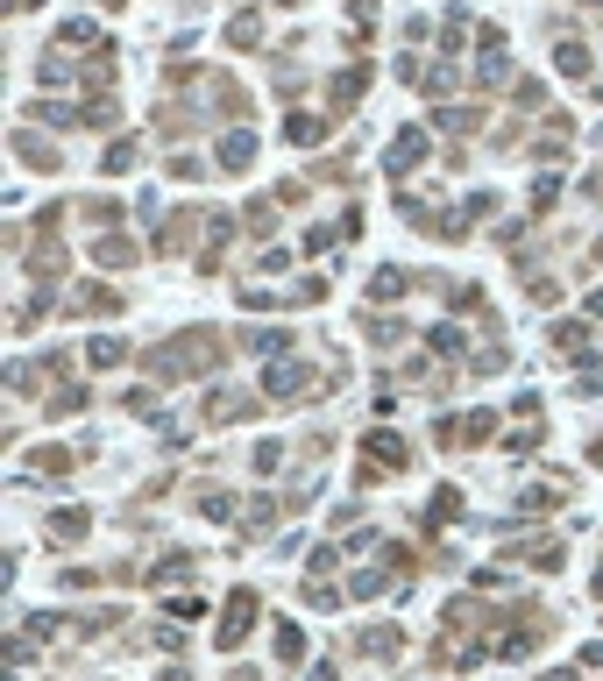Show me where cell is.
Instances as JSON below:
<instances>
[{
	"label": "cell",
	"mask_w": 603,
	"mask_h": 681,
	"mask_svg": "<svg viewBox=\"0 0 603 681\" xmlns=\"http://www.w3.org/2000/svg\"><path fill=\"white\" fill-rule=\"evenodd\" d=\"M220 362H228V334L220 327H185L178 341L164 348H142V369L164 376V384H185V376H213Z\"/></svg>",
	"instance_id": "cell-1"
},
{
	"label": "cell",
	"mask_w": 603,
	"mask_h": 681,
	"mask_svg": "<svg viewBox=\"0 0 603 681\" xmlns=\"http://www.w3.org/2000/svg\"><path fill=\"white\" fill-rule=\"evenodd\" d=\"M341 376H348V369H341ZM341 376H334V369L320 376L313 362H291V355H277V362L263 369V398H270V405H306V391H334Z\"/></svg>",
	"instance_id": "cell-2"
},
{
	"label": "cell",
	"mask_w": 603,
	"mask_h": 681,
	"mask_svg": "<svg viewBox=\"0 0 603 681\" xmlns=\"http://www.w3.org/2000/svg\"><path fill=\"white\" fill-rule=\"evenodd\" d=\"M405 469H412L405 433H391V426L362 433V462H355V483H362V490H369V483H391V476H405Z\"/></svg>",
	"instance_id": "cell-3"
},
{
	"label": "cell",
	"mask_w": 603,
	"mask_h": 681,
	"mask_svg": "<svg viewBox=\"0 0 603 681\" xmlns=\"http://www.w3.org/2000/svg\"><path fill=\"white\" fill-rule=\"evenodd\" d=\"M249 632H256V589H235V596H228V611H220V625H213V646H220V653H235Z\"/></svg>",
	"instance_id": "cell-4"
},
{
	"label": "cell",
	"mask_w": 603,
	"mask_h": 681,
	"mask_svg": "<svg viewBox=\"0 0 603 681\" xmlns=\"http://www.w3.org/2000/svg\"><path fill=\"white\" fill-rule=\"evenodd\" d=\"M270 398H256V391H213L206 398V426H242V419H256Z\"/></svg>",
	"instance_id": "cell-5"
},
{
	"label": "cell",
	"mask_w": 603,
	"mask_h": 681,
	"mask_svg": "<svg viewBox=\"0 0 603 681\" xmlns=\"http://www.w3.org/2000/svg\"><path fill=\"white\" fill-rule=\"evenodd\" d=\"M504 561H533V568H561V561H568V540H561V533H540V540H504Z\"/></svg>",
	"instance_id": "cell-6"
},
{
	"label": "cell",
	"mask_w": 603,
	"mask_h": 681,
	"mask_svg": "<svg viewBox=\"0 0 603 681\" xmlns=\"http://www.w3.org/2000/svg\"><path fill=\"white\" fill-rule=\"evenodd\" d=\"M199 227H213V220H206V213H192V206H185V213H171V220H164V235H157V256H185Z\"/></svg>",
	"instance_id": "cell-7"
},
{
	"label": "cell",
	"mask_w": 603,
	"mask_h": 681,
	"mask_svg": "<svg viewBox=\"0 0 603 681\" xmlns=\"http://www.w3.org/2000/svg\"><path fill=\"white\" fill-rule=\"evenodd\" d=\"M547 341H554V355H561V362H589V355H596L589 320H554V334H547Z\"/></svg>",
	"instance_id": "cell-8"
},
{
	"label": "cell",
	"mask_w": 603,
	"mask_h": 681,
	"mask_svg": "<svg viewBox=\"0 0 603 681\" xmlns=\"http://www.w3.org/2000/svg\"><path fill=\"white\" fill-rule=\"evenodd\" d=\"M86 533H93L86 511H50V518H43V540H50V547H79Z\"/></svg>",
	"instance_id": "cell-9"
},
{
	"label": "cell",
	"mask_w": 603,
	"mask_h": 681,
	"mask_svg": "<svg viewBox=\"0 0 603 681\" xmlns=\"http://www.w3.org/2000/svg\"><path fill=\"white\" fill-rule=\"evenodd\" d=\"M540 447V398H518V433H504V454H533Z\"/></svg>",
	"instance_id": "cell-10"
},
{
	"label": "cell",
	"mask_w": 603,
	"mask_h": 681,
	"mask_svg": "<svg viewBox=\"0 0 603 681\" xmlns=\"http://www.w3.org/2000/svg\"><path fill=\"white\" fill-rule=\"evenodd\" d=\"M412 284H419L412 270H398V263H384V270H376V277H369V298H376V306H391V298H405Z\"/></svg>",
	"instance_id": "cell-11"
},
{
	"label": "cell",
	"mask_w": 603,
	"mask_h": 681,
	"mask_svg": "<svg viewBox=\"0 0 603 681\" xmlns=\"http://www.w3.org/2000/svg\"><path fill=\"white\" fill-rule=\"evenodd\" d=\"M192 504H199V518H220V525L242 511V497H235V490H220V483H199V497H192Z\"/></svg>",
	"instance_id": "cell-12"
},
{
	"label": "cell",
	"mask_w": 603,
	"mask_h": 681,
	"mask_svg": "<svg viewBox=\"0 0 603 681\" xmlns=\"http://www.w3.org/2000/svg\"><path fill=\"white\" fill-rule=\"evenodd\" d=\"M355 653H369V660H398V653H405V632L376 625V632H362V639H355Z\"/></svg>",
	"instance_id": "cell-13"
},
{
	"label": "cell",
	"mask_w": 603,
	"mask_h": 681,
	"mask_svg": "<svg viewBox=\"0 0 603 681\" xmlns=\"http://www.w3.org/2000/svg\"><path fill=\"white\" fill-rule=\"evenodd\" d=\"M15 157L36 164V171H57V164H64V149H50V142H36V135H15Z\"/></svg>",
	"instance_id": "cell-14"
},
{
	"label": "cell",
	"mask_w": 603,
	"mask_h": 681,
	"mask_svg": "<svg viewBox=\"0 0 603 681\" xmlns=\"http://www.w3.org/2000/svg\"><path fill=\"white\" fill-rule=\"evenodd\" d=\"M235 341H242L249 355H277V348H291V334H284V327H242Z\"/></svg>",
	"instance_id": "cell-15"
},
{
	"label": "cell",
	"mask_w": 603,
	"mask_h": 681,
	"mask_svg": "<svg viewBox=\"0 0 603 681\" xmlns=\"http://www.w3.org/2000/svg\"><path fill=\"white\" fill-rule=\"evenodd\" d=\"M320 135H327V114H291L284 121V142H298V149H313Z\"/></svg>",
	"instance_id": "cell-16"
},
{
	"label": "cell",
	"mask_w": 603,
	"mask_h": 681,
	"mask_svg": "<svg viewBox=\"0 0 603 681\" xmlns=\"http://www.w3.org/2000/svg\"><path fill=\"white\" fill-rule=\"evenodd\" d=\"M71 469H79V454H71V447H36V476H71Z\"/></svg>",
	"instance_id": "cell-17"
},
{
	"label": "cell",
	"mask_w": 603,
	"mask_h": 681,
	"mask_svg": "<svg viewBox=\"0 0 603 681\" xmlns=\"http://www.w3.org/2000/svg\"><path fill=\"white\" fill-rule=\"evenodd\" d=\"M426 348H433V355H440V362H455V355H462V348H469V334H462V327H455V320H447V327H433V334H426Z\"/></svg>",
	"instance_id": "cell-18"
},
{
	"label": "cell",
	"mask_w": 603,
	"mask_h": 681,
	"mask_svg": "<svg viewBox=\"0 0 603 681\" xmlns=\"http://www.w3.org/2000/svg\"><path fill=\"white\" fill-rule=\"evenodd\" d=\"M462 518V490L447 483V490H433V504H426V525H455Z\"/></svg>",
	"instance_id": "cell-19"
},
{
	"label": "cell",
	"mask_w": 603,
	"mask_h": 681,
	"mask_svg": "<svg viewBox=\"0 0 603 681\" xmlns=\"http://www.w3.org/2000/svg\"><path fill=\"white\" fill-rule=\"evenodd\" d=\"M43 412H50V419H79V412H86V391H79V384H64V391L43 398Z\"/></svg>",
	"instance_id": "cell-20"
},
{
	"label": "cell",
	"mask_w": 603,
	"mask_h": 681,
	"mask_svg": "<svg viewBox=\"0 0 603 681\" xmlns=\"http://www.w3.org/2000/svg\"><path fill=\"white\" fill-rule=\"evenodd\" d=\"M249 157H256V135H249V128H235V135H220V164H235V171H242Z\"/></svg>",
	"instance_id": "cell-21"
},
{
	"label": "cell",
	"mask_w": 603,
	"mask_h": 681,
	"mask_svg": "<svg viewBox=\"0 0 603 681\" xmlns=\"http://www.w3.org/2000/svg\"><path fill=\"white\" fill-rule=\"evenodd\" d=\"M93 256H100V263H135L142 249H135V242L121 235V227H114V235H100V242H93Z\"/></svg>",
	"instance_id": "cell-22"
},
{
	"label": "cell",
	"mask_w": 603,
	"mask_h": 681,
	"mask_svg": "<svg viewBox=\"0 0 603 681\" xmlns=\"http://www.w3.org/2000/svg\"><path fill=\"white\" fill-rule=\"evenodd\" d=\"M419 157H426V135H419V128H405V135L391 142V178H398V164H419Z\"/></svg>",
	"instance_id": "cell-23"
},
{
	"label": "cell",
	"mask_w": 603,
	"mask_h": 681,
	"mask_svg": "<svg viewBox=\"0 0 603 681\" xmlns=\"http://www.w3.org/2000/svg\"><path fill=\"white\" fill-rule=\"evenodd\" d=\"M362 334H369L376 348H398V341H412V334H405V320H376V313L362 320Z\"/></svg>",
	"instance_id": "cell-24"
},
{
	"label": "cell",
	"mask_w": 603,
	"mask_h": 681,
	"mask_svg": "<svg viewBox=\"0 0 603 681\" xmlns=\"http://www.w3.org/2000/svg\"><path fill=\"white\" fill-rule=\"evenodd\" d=\"M270 646H277V660H284V667L306 660V632H298V625H277V639H270Z\"/></svg>",
	"instance_id": "cell-25"
},
{
	"label": "cell",
	"mask_w": 603,
	"mask_h": 681,
	"mask_svg": "<svg viewBox=\"0 0 603 681\" xmlns=\"http://www.w3.org/2000/svg\"><path fill=\"white\" fill-rule=\"evenodd\" d=\"M554 64H561V79H589V50H582V43H561Z\"/></svg>",
	"instance_id": "cell-26"
},
{
	"label": "cell",
	"mask_w": 603,
	"mask_h": 681,
	"mask_svg": "<svg viewBox=\"0 0 603 681\" xmlns=\"http://www.w3.org/2000/svg\"><path fill=\"white\" fill-rule=\"evenodd\" d=\"M86 362H93V369H121V362H128V341H93Z\"/></svg>",
	"instance_id": "cell-27"
},
{
	"label": "cell",
	"mask_w": 603,
	"mask_h": 681,
	"mask_svg": "<svg viewBox=\"0 0 603 681\" xmlns=\"http://www.w3.org/2000/svg\"><path fill=\"white\" fill-rule=\"evenodd\" d=\"M79 313H121V291H107V284L79 291Z\"/></svg>",
	"instance_id": "cell-28"
},
{
	"label": "cell",
	"mask_w": 603,
	"mask_h": 681,
	"mask_svg": "<svg viewBox=\"0 0 603 681\" xmlns=\"http://www.w3.org/2000/svg\"><path fill=\"white\" fill-rule=\"evenodd\" d=\"M447 313H483V291L476 284H447Z\"/></svg>",
	"instance_id": "cell-29"
},
{
	"label": "cell",
	"mask_w": 603,
	"mask_h": 681,
	"mask_svg": "<svg viewBox=\"0 0 603 681\" xmlns=\"http://www.w3.org/2000/svg\"><path fill=\"white\" fill-rule=\"evenodd\" d=\"M128 164H135V142H128V135H121V142H107V157H100V171L114 178V171H128Z\"/></svg>",
	"instance_id": "cell-30"
},
{
	"label": "cell",
	"mask_w": 603,
	"mask_h": 681,
	"mask_svg": "<svg viewBox=\"0 0 603 681\" xmlns=\"http://www.w3.org/2000/svg\"><path fill=\"white\" fill-rule=\"evenodd\" d=\"M277 469H284V440H263L256 447V476H277Z\"/></svg>",
	"instance_id": "cell-31"
},
{
	"label": "cell",
	"mask_w": 603,
	"mask_h": 681,
	"mask_svg": "<svg viewBox=\"0 0 603 681\" xmlns=\"http://www.w3.org/2000/svg\"><path fill=\"white\" fill-rule=\"evenodd\" d=\"M256 36H263V22H256V15H235V29H228V43H242V50H249Z\"/></svg>",
	"instance_id": "cell-32"
},
{
	"label": "cell",
	"mask_w": 603,
	"mask_h": 681,
	"mask_svg": "<svg viewBox=\"0 0 603 681\" xmlns=\"http://www.w3.org/2000/svg\"><path fill=\"white\" fill-rule=\"evenodd\" d=\"M540 681H582V674H575V667H547Z\"/></svg>",
	"instance_id": "cell-33"
},
{
	"label": "cell",
	"mask_w": 603,
	"mask_h": 681,
	"mask_svg": "<svg viewBox=\"0 0 603 681\" xmlns=\"http://www.w3.org/2000/svg\"><path fill=\"white\" fill-rule=\"evenodd\" d=\"M228 681H263V674H256V667H235V674H228Z\"/></svg>",
	"instance_id": "cell-34"
},
{
	"label": "cell",
	"mask_w": 603,
	"mask_h": 681,
	"mask_svg": "<svg viewBox=\"0 0 603 681\" xmlns=\"http://www.w3.org/2000/svg\"><path fill=\"white\" fill-rule=\"evenodd\" d=\"M589 320H603V291H596V298H589Z\"/></svg>",
	"instance_id": "cell-35"
},
{
	"label": "cell",
	"mask_w": 603,
	"mask_h": 681,
	"mask_svg": "<svg viewBox=\"0 0 603 681\" xmlns=\"http://www.w3.org/2000/svg\"><path fill=\"white\" fill-rule=\"evenodd\" d=\"M582 660H589V667H603V646H589V653H582Z\"/></svg>",
	"instance_id": "cell-36"
},
{
	"label": "cell",
	"mask_w": 603,
	"mask_h": 681,
	"mask_svg": "<svg viewBox=\"0 0 603 681\" xmlns=\"http://www.w3.org/2000/svg\"><path fill=\"white\" fill-rule=\"evenodd\" d=\"M164 681H192V674H185V667H164Z\"/></svg>",
	"instance_id": "cell-37"
},
{
	"label": "cell",
	"mask_w": 603,
	"mask_h": 681,
	"mask_svg": "<svg viewBox=\"0 0 603 681\" xmlns=\"http://www.w3.org/2000/svg\"><path fill=\"white\" fill-rule=\"evenodd\" d=\"M596 469H603V440H596Z\"/></svg>",
	"instance_id": "cell-38"
},
{
	"label": "cell",
	"mask_w": 603,
	"mask_h": 681,
	"mask_svg": "<svg viewBox=\"0 0 603 681\" xmlns=\"http://www.w3.org/2000/svg\"><path fill=\"white\" fill-rule=\"evenodd\" d=\"M596 596H603V568H596Z\"/></svg>",
	"instance_id": "cell-39"
},
{
	"label": "cell",
	"mask_w": 603,
	"mask_h": 681,
	"mask_svg": "<svg viewBox=\"0 0 603 681\" xmlns=\"http://www.w3.org/2000/svg\"><path fill=\"white\" fill-rule=\"evenodd\" d=\"M582 8H603V0H582Z\"/></svg>",
	"instance_id": "cell-40"
}]
</instances>
